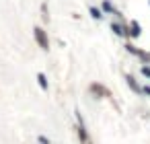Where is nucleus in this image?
<instances>
[{
    "mask_svg": "<svg viewBox=\"0 0 150 144\" xmlns=\"http://www.w3.org/2000/svg\"><path fill=\"white\" fill-rule=\"evenodd\" d=\"M127 37H132V39H138L140 35H142V27H140V23L136 21V19H132L130 21V25H127Z\"/></svg>",
    "mask_w": 150,
    "mask_h": 144,
    "instance_id": "f257e3e1",
    "label": "nucleus"
},
{
    "mask_svg": "<svg viewBox=\"0 0 150 144\" xmlns=\"http://www.w3.org/2000/svg\"><path fill=\"white\" fill-rule=\"evenodd\" d=\"M35 39H37V43L41 45V50H47V47H50V39H47L45 31L41 29V27H35Z\"/></svg>",
    "mask_w": 150,
    "mask_h": 144,
    "instance_id": "f03ea898",
    "label": "nucleus"
},
{
    "mask_svg": "<svg viewBox=\"0 0 150 144\" xmlns=\"http://www.w3.org/2000/svg\"><path fill=\"white\" fill-rule=\"evenodd\" d=\"M91 17H93V19H103V12H101V8H97V6H91Z\"/></svg>",
    "mask_w": 150,
    "mask_h": 144,
    "instance_id": "423d86ee",
    "label": "nucleus"
},
{
    "mask_svg": "<svg viewBox=\"0 0 150 144\" xmlns=\"http://www.w3.org/2000/svg\"><path fill=\"white\" fill-rule=\"evenodd\" d=\"M111 31H113L115 35H119V37H123V35H127V31H123V27L119 25V23H111Z\"/></svg>",
    "mask_w": 150,
    "mask_h": 144,
    "instance_id": "20e7f679",
    "label": "nucleus"
},
{
    "mask_svg": "<svg viewBox=\"0 0 150 144\" xmlns=\"http://www.w3.org/2000/svg\"><path fill=\"white\" fill-rule=\"evenodd\" d=\"M142 91H144V93H146V95H150V87H144V89H142Z\"/></svg>",
    "mask_w": 150,
    "mask_h": 144,
    "instance_id": "9d476101",
    "label": "nucleus"
},
{
    "mask_svg": "<svg viewBox=\"0 0 150 144\" xmlns=\"http://www.w3.org/2000/svg\"><path fill=\"white\" fill-rule=\"evenodd\" d=\"M103 10H105V12H113L115 8H113V4L109 2V0H105V2H103Z\"/></svg>",
    "mask_w": 150,
    "mask_h": 144,
    "instance_id": "0eeeda50",
    "label": "nucleus"
},
{
    "mask_svg": "<svg viewBox=\"0 0 150 144\" xmlns=\"http://www.w3.org/2000/svg\"><path fill=\"white\" fill-rule=\"evenodd\" d=\"M37 80H39V87H41V89L47 91V78H45L43 72H39V74H37Z\"/></svg>",
    "mask_w": 150,
    "mask_h": 144,
    "instance_id": "39448f33",
    "label": "nucleus"
},
{
    "mask_svg": "<svg viewBox=\"0 0 150 144\" xmlns=\"http://www.w3.org/2000/svg\"><path fill=\"white\" fill-rule=\"evenodd\" d=\"M127 84H130V87H132L134 91H140V89H138V84H136V80H134L132 76H127Z\"/></svg>",
    "mask_w": 150,
    "mask_h": 144,
    "instance_id": "6e6552de",
    "label": "nucleus"
},
{
    "mask_svg": "<svg viewBox=\"0 0 150 144\" xmlns=\"http://www.w3.org/2000/svg\"><path fill=\"white\" fill-rule=\"evenodd\" d=\"M142 74L150 78V66H142Z\"/></svg>",
    "mask_w": 150,
    "mask_h": 144,
    "instance_id": "1a4fd4ad",
    "label": "nucleus"
},
{
    "mask_svg": "<svg viewBox=\"0 0 150 144\" xmlns=\"http://www.w3.org/2000/svg\"><path fill=\"white\" fill-rule=\"evenodd\" d=\"M78 138L82 140V144H91V140H89V136H87V130H84V124H82L80 113H78Z\"/></svg>",
    "mask_w": 150,
    "mask_h": 144,
    "instance_id": "7ed1b4c3",
    "label": "nucleus"
}]
</instances>
